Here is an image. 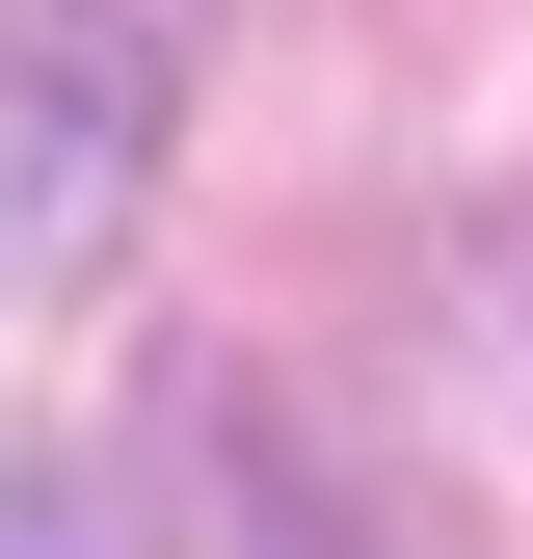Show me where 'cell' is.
Segmentation results:
<instances>
[{"instance_id": "6da1fadb", "label": "cell", "mask_w": 533, "mask_h": 559, "mask_svg": "<svg viewBox=\"0 0 533 559\" xmlns=\"http://www.w3.org/2000/svg\"><path fill=\"white\" fill-rule=\"evenodd\" d=\"M161 107H187L161 0H0V266H107L161 187Z\"/></svg>"}, {"instance_id": "7a4b0ae2", "label": "cell", "mask_w": 533, "mask_h": 559, "mask_svg": "<svg viewBox=\"0 0 533 559\" xmlns=\"http://www.w3.org/2000/svg\"><path fill=\"white\" fill-rule=\"evenodd\" d=\"M187 559H347V507L266 453V400H214V427H187Z\"/></svg>"}, {"instance_id": "3957f363", "label": "cell", "mask_w": 533, "mask_h": 559, "mask_svg": "<svg viewBox=\"0 0 533 559\" xmlns=\"http://www.w3.org/2000/svg\"><path fill=\"white\" fill-rule=\"evenodd\" d=\"M0 559H107V533H81V479H54V453H0Z\"/></svg>"}]
</instances>
